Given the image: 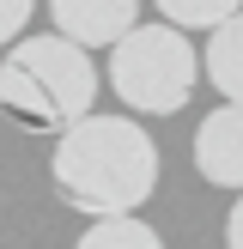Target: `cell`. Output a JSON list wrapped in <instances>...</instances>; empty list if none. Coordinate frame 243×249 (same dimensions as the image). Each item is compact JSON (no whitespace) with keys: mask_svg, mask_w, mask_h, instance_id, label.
Segmentation results:
<instances>
[{"mask_svg":"<svg viewBox=\"0 0 243 249\" xmlns=\"http://www.w3.org/2000/svg\"><path fill=\"white\" fill-rule=\"evenodd\" d=\"M61 201L73 213H134L152 201L158 189V146L134 116H97L85 109L79 122L55 134V158H49Z\"/></svg>","mask_w":243,"mask_h":249,"instance_id":"obj_1","label":"cell"},{"mask_svg":"<svg viewBox=\"0 0 243 249\" xmlns=\"http://www.w3.org/2000/svg\"><path fill=\"white\" fill-rule=\"evenodd\" d=\"M97 104V61L73 36H12L0 55V116L31 134H61Z\"/></svg>","mask_w":243,"mask_h":249,"instance_id":"obj_2","label":"cell"},{"mask_svg":"<svg viewBox=\"0 0 243 249\" xmlns=\"http://www.w3.org/2000/svg\"><path fill=\"white\" fill-rule=\"evenodd\" d=\"M201 55L182 24H128L109 43V91L140 116H176L194 97Z\"/></svg>","mask_w":243,"mask_h":249,"instance_id":"obj_3","label":"cell"},{"mask_svg":"<svg viewBox=\"0 0 243 249\" xmlns=\"http://www.w3.org/2000/svg\"><path fill=\"white\" fill-rule=\"evenodd\" d=\"M194 170L219 189H243V104L225 97L194 134Z\"/></svg>","mask_w":243,"mask_h":249,"instance_id":"obj_4","label":"cell"},{"mask_svg":"<svg viewBox=\"0 0 243 249\" xmlns=\"http://www.w3.org/2000/svg\"><path fill=\"white\" fill-rule=\"evenodd\" d=\"M49 18L61 36L85 49H109L128 24H140V0H49Z\"/></svg>","mask_w":243,"mask_h":249,"instance_id":"obj_5","label":"cell"},{"mask_svg":"<svg viewBox=\"0 0 243 249\" xmlns=\"http://www.w3.org/2000/svg\"><path fill=\"white\" fill-rule=\"evenodd\" d=\"M201 73H207V79H213L225 97H237V104H243V6L231 12V18H219L213 31H207Z\"/></svg>","mask_w":243,"mask_h":249,"instance_id":"obj_6","label":"cell"},{"mask_svg":"<svg viewBox=\"0 0 243 249\" xmlns=\"http://www.w3.org/2000/svg\"><path fill=\"white\" fill-rule=\"evenodd\" d=\"M158 243L164 237L140 219V207L134 213H91V225L79 237V249H158Z\"/></svg>","mask_w":243,"mask_h":249,"instance_id":"obj_7","label":"cell"},{"mask_svg":"<svg viewBox=\"0 0 243 249\" xmlns=\"http://www.w3.org/2000/svg\"><path fill=\"white\" fill-rule=\"evenodd\" d=\"M152 6L164 12L170 24H182V31H213V24L231 18L243 0H152Z\"/></svg>","mask_w":243,"mask_h":249,"instance_id":"obj_8","label":"cell"},{"mask_svg":"<svg viewBox=\"0 0 243 249\" xmlns=\"http://www.w3.org/2000/svg\"><path fill=\"white\" fill-rule=\"evenodd\" d=\"M31 12H36V0H0V49L31 24Z\"/></svg>","mask_w":243,"mask_h":249,"instance_id":"obj_9","label":"cell"},{"mask_svg":"<svg viewBox=\"0 0 243 249\" xmlns=\"http://www.w3.org/2000/svg\"><path fill=\"white\" fill-rule=\"evenodd\" d=\"M225 243L243 249V189H237V207H231V219H225Z\"/></svg>","mask_w":243,"mask_h":249,"instance_id":"obj_10","label":"cell"}]
</instances>
